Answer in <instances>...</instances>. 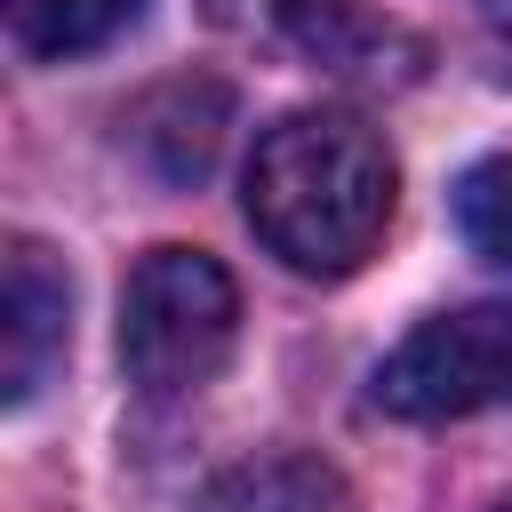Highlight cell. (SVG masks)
I'll return each instance as SVG.
<instances>
[{"instance_id":"cell-6","label":"cell","mask_w":512,"mask_h":512,"mask_svg":"<svg viewBox=\"0 0 512 512\" xmlns=\"http://www.w3.org/2000/svg\"><path fill=\"white\" fill-rule=\"evenodd\" d=\"M224 120H232V96L216 80H168L136 104L128 120V144L168 176V184H200L216 144H224Z\"/></svg>"},{"instance_id":"cell-1","label":"cell","mask_w":512,"mask_h":512,"mask_svg":"<svg viewBox=\"0 0 512 512\" xmlns=\"http://www.w3.org/2000/svg\"><path fill=\"white\" fill-rule=\"evenodd\" d=\"M400 200L392 144L352 112H288L248 152V232L304 280H344L376 256Z\"/></svg>"},{"instance_id":"cell-2","label":"cell","mask_w":512,"mask_h":512,"mask_svg":"<svg viewBox=\"0 0 512 512\" xmlns=\"http://www.w3.org/2000/svg\"><path fill=\"white\" fill-rule=\"evenodd\" d=\"M240 336V288L208 248H144L120 288V368L136 392H200Z\"/></svg>"},{"instance_id":"cell-7","label":"cell","mask_w":512,"mask_h":512,"mask_svg":"<svg viewBox=\"0 0 512 512\" xmlns=\"http://www.w3.org/2000/svg\"><path fill=\"white\" fill-rule=\"evenodd\" d=\"M192 512H352V488L328 456H304V448H272V456H248L232 472H216Z\"/></svg>"},{"instance_id":"cell-8","label":"cell","mask_w":512,"mask_h":512,"mask_svg":"<svg viewBox=\"0 0 512 512\" xmlns=\"http://www.w3.org/2000/svg\"><path fill=\"white\" fill-rule=\"evenodd\" d=\"M136 16L144 0H8V40L32 64H64V56H96Z\"/></svg>"},{"instance_id":"cell-10","label":"cell","mask_w":512,"mask_h":512,"mask_svg":"<svg viewBox=\"0 0 512 512\" xmlns=\"http://www.w3.org/2000/svg\"><path fill=\"white\" fill-rule=\"evenodd\" d=\"M472 16H480V40L496 56V80H512V0H472Z\"/></svg>"},{"instance_id":"cell-4","label":"cell","mask_w":512,"mask_h":512,"mask_svg":"<svg viewBox=\"0 0 512 512\" xmlns=\"http://www.w3.org/2000/svg\"><path fill=\"white\" fill-rule=\"evenodd\" d=\"M72 352V280H64V256L32 232L8 240V264H0V392L8 408H32L48 392V376L64 368Z\"/></svg>"},{"instance_id":"cell-11","label":"cell","mask_w":512,"mask_h":512,"mask_svg":"<svg viewBox=\"0 0 512 512\" xmlns=\"http://www.w3.org/2000/svg\"><path fill=\"white\" fill-rule=\"evenodd\" d=\"M496 512H512V496H504V504H496Z\"/></svg>"},{"instance_id":"cell-3","label":"cell","mask_w":512,"mask_h":512,"mask_svg":"<svg viewBox=\"0 0 512 512\" xmlns=\"http://www.w3.org/2000/svg\"><path fill=\"white\" fill-rule=\"evenodd\" d=\"M368 400L400 424H448L512 400V304H456L416 320L368 376Z\"/></svg>"},{"instance_id":"cell-9","label":"cell","mask_w":512,"mask_h":512,"mask_svg":"<svg viewBox=\"0 0 512 512\" xmlns=\"http://www.w3.org/2000/svg\"><path fill=\"white\" fill-rule=\"evenodd\" d=\"M456 224H464L472 256H488V264L512 272V152L464 168V184H456Z\"/></svg>"},{"instance_id":"cell-5","label":"cell","mask_w":512,"mask_h":512,"mask_svg":"<svg viewBox=\"0 0 512 512\" xmlns=\"http://www.w3.org/2000/svg\"><path fill=\"white\" fill-rule=\"evenodd\" d=\"M272 16L336 80H408L424 64V40L400 16H384L376 0H272Z\"/></svg>"}]
</instances>
